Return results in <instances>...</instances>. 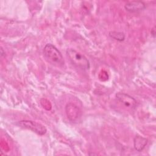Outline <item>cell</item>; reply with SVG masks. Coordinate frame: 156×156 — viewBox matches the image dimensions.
I'll use <instances>...</instances> for the list:
<instances>
[{
	"mask_svg": "<svg viewBox=\"0 0 156 156\" xmlns=\"http://www.w3.org/2000/svg\"><path fill=\"white\" fill-rule=\"evenodd\" d=\"M43 55L46 60L57 66H63L65 63L62 53L53 44L48 43L43 48Z\"/></svg>",
	"mask_w": 156,
	"mask_h": 156,
	"instance_id": "cell-1",
	"label": "cell"
},
{
	"mask_svg": "<svg viewBox=\"0 0 156 156\" xmlns=\"http://www.w3.org/2000/svg\"><path fill=\"white\" fill-rule=\"evenodd\" d=\"M66 55L71 63L76 67L83 70H88L90 67L89 60L87 57L74 49H68Z\"/></svg>",
	"mask_w": 156,
	"mask_h": 156,
	"instance_id": "cell-2",
	"label": "cell"
},
{
	"mask_svg": "<svg viewBox=\"0 0 156 156\" xmlns=\"http://www.w3.org/2000/svg\"><path fill=\"white\" fill-rule=\"evenodd\" d=\"M17 124L22 128L29 129L40 135H44L47 131L43 124L31 120H21L18 121Z\"/></svg>",
	"mask_w": 156,
	"mask_h": 156,
	"instance_id": "cell-3",
	"label": "cell"
},
{
	"mask_svg": "<svg viewBox=\"0 0 156 156\" xmlns=\"http://www.w3.org/2000/svg\"><path fill=\"white\" fill-rule=\"evenodd\" d=\"M116 98L126 107L134 109L137 105V102L136 99L128 94L121 92L117 93L116 94Z\"/></svg>",
	"mask_w": 156,
	"mask_h": 156,
	"instance_id": "cell-4",
	"label": "cell"
},
{
	"mask_svg": "<svg viewBox=\"0 0 156 156\" xmlns=\"http://www.w3.org/2000/svg\"><path fill=\"white\" fill-rule=\"evenodd\" d=\"M68 118L72 122L76 121L81 116V111L79 108L73 103H69L65 107Z\"/></svg>",
	"mask_w": 156,
	"mask_h": 156,
	"instance_id": "cell-5",
	"label": "cell"
},
{
	"mask_svg": "<svg viewBox=\"0 0 156 156\" xmlns=\"http://www.w3.org/2000/svg\"><path fill=\"white\" fill-rule=\"evenodd\" d=\"M125 9L130 13L141 11L146 8V4L142 1H132L127 2L124 5Z\"/></svg>",
	"mask_w": 156,
	"mask_h": 156,
	"instance_id": "cell-6",
	"label": "cell"
},
{
	"mask_svg": "<svg viewBox=\"0 0 156 156\" xmlns=\"http://www.w3.org/2000/svg\"><path fill=\"white\" fill-rule=\"evenodd\" d=\"M147 139L140 135H136L133 139V146L138 152H141L147 144Z\"/></svg>",
	"mask_w": 156,
	"mask_h": 156,
	"instance_id": "cell-7",
	"label": "cell"
},
{
	"mask_svg": "<svg viewBox=\"0 0 156 156\" xmlns=\"http://www.w3.org/2000/svg\"><path fill=\"white\" fill-rule=\"evenodd\" d=\"M108 35L112 38L118 41H122L125 39V34L122 32L110 31Z\"/></svg>",
	"mask_w": 156,
	"mask_h": 156,
	"instance_id": "cell-8",
	"label": "cell"
},
{
	"mask_svg": "<svg viewBox=\"0 0 156 156\" xmlns=\"http://www.w3.org/2000/svg\"><path fill=\"white\" fill-rule=\"evenodd\" d=\"M1 56H2L3 55H5V52L3 51V49H2V48H1Z\"/></svg>",
	"mask_w": 156,
	"mask_h": 156,
	"instance_id": "cell-9",
	"label": "cell"
}]
</instances>
